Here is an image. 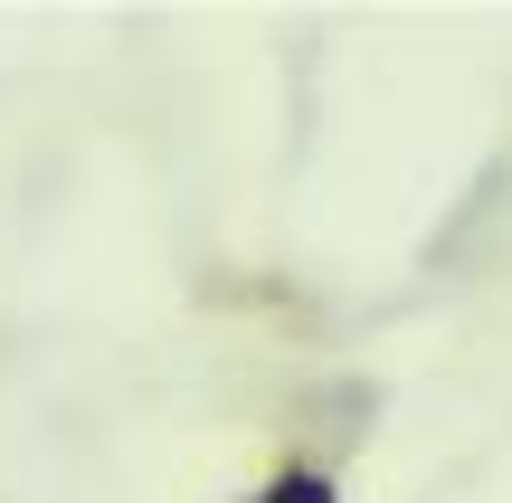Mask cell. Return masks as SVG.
<instances>
[{
	"label": "cell",
	"instance_id": "6da1fadb",
	"mask_svg": "<svg viewBox=\"0 0 512 503\" xmlns=\"http://www.w3.org/2000/svg\"><path fill=\"white\" fill-rule=\"evenodd\" d=\"M247 503H342V494H332V475H323V466H275Z\"/></svg>",
	"mask_w": 512,
	"mask_h": 503
}]
</instances>
